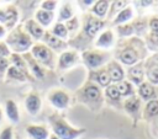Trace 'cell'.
I'll list each match as a JSON object with an SVG mask.
<instances>
[{"mask_svg": "<svg viewBox=\"0 0 158 139\" xmlns=\"http://www.w3.org/2000/svg\"><path fill=\"white\" fill-rule=\"evenodd\" d=\"M35 20H36L43 28H46V27H48V26L52 25V22H53V20H54V12L38 9V10H36V12H35Z\"/></svg>", "mask_w": 158, "mask_h": 139, "instance_id": "28", "label": "cell"}, {"mask_svg": "<svg viewBox=\"0 0 158 139\" xmlns=\"http://www.w3.org/2000/svg\"><path fill=\"white\" fill-rule=\"evenodd\" d=\"M106 70H107V74L111 79V82L112 84H117L122 80L126 79V71H125V68L123 65L117 62L116 59H111L106 65H105Z\"/></svg>", "mask_w": 158, "mask_h": 139, "instance_id": "16", "label": "cell"}, {"mask_svg": "<svg viewBox=\"0 0 158 139\" xmlns=\"http://www.w3.org/2000/svg\"><path fill=\"white\" fill-rule=\"evenodd\" d=\"M40 42L46 44L54 53H63L64 50L68 49V42L59 39L51 31H44V34H43V37H42V39Z\"/></svg>", "mask_w": 158, "mask_h": 139, "instance_id": "14", "label": "cell"}, {"mask_svg": "<svg viewBox=\"0 0 158 139\" xmlns=\"http://www.w3.org/2000/svg\"><path fill=\"white\" fill-rule=\"evenodd\" d=\"M116 42H117V39H116L115 31L112 28H105L94 39V46H95L96 49H101V50H107L109 52L110 49L115 48Z\"/></svg>", "mask_w": 158, "mask_h": 139, "instance_id": "9", "label": "cell"}, {"mask_svg": "<svg viewBox=\"0 0 158 139\" xmlns=\"http://www.w3.org/2000/svg\"><path fill=\"white\" fill-rule=\"evenodd\" d=\"M125 71H126V80H128L136 87L146 81V73H144L143 62H139L132 66H128Z\"/></svg>", "mask_w": 158, "mask_h": 139, "instance_id": "12", "label": "cell"}, {"mask_svg": "<svg viewBox=\"0 0 158 139\" xmlns=\"http://www.w3.org/2000/svg\"><path fill=\"white\" fill-rule=\"evenodd\" d=\"M26 64H27V68H28V73L31 76L36 77V79H43L44 75H46V71H44V68L42 65H40L35 59L31 55V53H25L22 54Z\"/></svg>", "mask_w": 158, "mask_h": 139, "instance_id": "20", "label": "cell"}, {"mask_svg": "<svg viewBox=\"0 0 158 139\" xmlns=\"http://www.w3.org/2000/svg\"><path fill=\"white\" fill-rule=\"evenodd\" d=\"M5 75H6L7 80H10V81H26V80H28L31 77L27 74H25L23 71H21L20 69H17V68H15L12 65L9 66V69H7Z\"/></svg>", "mask_w": 158, "mask_h": 139, "instance_id": "33", "label": "cell"}, {"mask_svg": "<svg viewBox=\"0 0 158 139\" xmlns=\"http://www.w3.org/2000/svg\"><path fill=\"white\" fill-rule=\"evenodd\" d=\"M78 60H79L78 52L75 49H67L59 54V57L57 59V68L59 70L70 69L72 66H74L77 64Z\"/></svg>", "mask_w": 158, "mask_h": 139, "instance_id": "15", "label": "cell"}, {"mask_svg": "<svg viewBox=\"0 0 158 139\" xmlns=\"http://www.w3.org/2000/svg\"><path fill=\"white\" fill-rule=\"evenodd\" d=\"M5 43L9 47L11 53H16V54H25L28 53L33 46V39L28 36V33L25 31L23 25H17L14 30H11L6 38H5Z\"/></svg>", "mask_w": 158, "mask_h": 139, "instance_id": "2", "label": "cell"}, {"mask_svg": "<svg viewBox=\"0 0 158 139\" xmlns=\"http://www.w3.org/2000/svg\"><path fill=\"white\" fill-rule=\"evenodd\" d=\"M9 60H10V65H12V66H15V68L20 69L21 71H23L25 74H27L28 76H31V75H30V73H28L27 64H26V62H25V59H23V57H22L21 54L11 53V55H10Z\"/></svg>", "mask_w": 158, "mask_h": 139, "instance_id": "34", "label": "cell"}, {"mask_svg": "<svg viewBox=\"0 0 158 139\" xmlns=\"http://www.w3.org/2000/svg\"><path fill=\"white\" fill-rule=\"evenodd\" d=\"M116 86H117V90H118V92H120V95H121V97L125 100V98H127V97H131V96H133V95H136V90H137V87L133 85V84H131L128 80H122V81H120V82H117V84H115Z\"/></svg>", "mask_w": 158, "mask_h": 139, "instance_id": "29", "label": "cell"}, {"mask_svg": "<svg viewBox=\"0 0 158 139\" xmlns=\"http://www.w3.org/2000/svg\"><path fill=\"white\" fill-rule=\"evenodd\" d=\"M78 98L89 108L99 109L105 101L104 90L95 82L88 80L78 91Z\"/></svg>", "mask_w": 158, "mask_h": 139, "instance_id": "3", "label": "cell"}, {"mask_svg": "<svg viewBox=\"0 0 158 139\" xmlns=\"http://www.w3.org/2000/svg\"><path fill=\"white\" fill-rule=\"evenodd\" d=\"M80 58L85 64V66L90 71H94L100 68H104L114 58V55L107 50L94 48V49H84L80 54Z\"/></svg>", "mask_w": 158, "mask_h": 139, "instance_id": "5", "label": "cell"}, {"mask_svg": "<svg viewBox=\"0 0 158 139\" xmlns=\"http://www.w3.org/2000/svg\"><path fill=\"white\" fill-rule=\"evenodd\" d=\"M135 18V9L132 5H127L123 10H121L111 21L112 26L116 27V26H120V25H125V23H128L131 22L132 20Z\"/></svg>", "mask_w": 158, "mask_h": 139, "instance_id": "23", "label": "cell"}, {"mask_svg": "<svg viewBox=\"0 0 158 139\" xmlns=\"http://www.w3.org/2000/svg\"><path fill=\"white\" fill-rule=\"evenodd\" d=\"M51 32H52V33H53L56 37H58L59 39L65 41V42H67L68 37H69L68 30H67L65 25H64V23H62V22H56V23L53 25V27H52Z\"/></svg>", "mask_w": 158, "mask_h": 139, "instance_id": "37", "label": "cell"}, {"mask_svg": "<svg viewBox=\"0 0 158 139\" xmlns=\"http://www.w3.org/2000/svg\"><path fill=\"white\" fill-rule=\"evenodd\" d=\"M17 21H19V11L15 5H7L5 7H0V23L4 25L9 32L17 26Z\"/></svg>", "mask_w": 158, "mask_h": 139, "instance_id": "10", "label": "cell"}, {"mask_svg": "<svg viewBox=\"0 0 158 139\" xmlns=\"http://www.w3.org/2000/svg\"><path fill=\"white\" fill-rule=\"evenodd\" d=\"M158 117V98L148 101L143 105L142 111V119L144 121H152Z\"/></svg>", "mask_w": 158, "mask_h": 139, "instance_id": "27", "label": "cell"}, {"mask_svg": "<svg viewBox=\"0 0 158 139\" xmlns=\"http://www.w3.org/2000/svg\"><path fill=\"white\" fill-rule=\"evenodd\" d=\"M57 6H58V1L56 0H44L41 2V9L46 11H51V12H54Z\"/></svg>", "mask_w": 158, "mask_h": 139, "instance_id": "39", "label": "cell"}, {"mask_svg": "<svg viewBox=\"0 0 158 139\" xmlns=\"http://www.w3.org/2000/svg\"><path fill=\"white\" fill-rule=\"evenodd\" d=\"M146 47L148 49V52L152 53H158V33L154 32H148L144 38H143Z\"/></svg>", "mask_w": 158, "mask_h": 139, "instance_id": "36", "label": "cell"}, {"mask_svg": "<svg viewBox=\"0 0 158 139\" xmlns=\"http://www.w3.org/2000/svg\"><path fill=\"white\" fill-rule=\"evenodd\" d=\"M146 81L158 86V53H151L143 60Z\"/></svg>", "mask_w": 158, "mask_h": 139, "instance_id": "11", "label": "cell"}, {"mask_svg": "<svg viewBox=\"0 0 158 139\" xmlns=\"http://www.w3.org/2000/svg\"><path fill=\"white\" fill-rule=\"evenodd\" d=\"M64 25H65V27H67L69 34H77V32H78V30H79V26H80V22H79L78 16L75 15V16H73L70 20H68Z\"/></svg>", "mask_w": 158, "mask_h": 139, "instance_id": "38", "label": "cell"}, {"mask_svg": "<svg viewBox=\"0 0 158 139\" xmlns=\"http://www.w3.org/2000/svg\"><path fill=\"white\" fill-rule=\"evenodd\" d=\"M30 53L33 57V59L43 68H49V69L57 68L58 58H56V53L42 42H35Z\"/></svg>", "mask_w": 158, "mask_h": 139, "instance_id": "6", "label": "cell"}, {"mask_svg": "<svg viewBox=\"0 0 158 139\" xmlns=\"http://www.w3.org/2000/svg\"><path fill=\"white\" fill-rule=\"evenodd\" d=\"M23 28H25V31L28 33V36L33 39V42H35V41H36V42H40V41L42 39L43 34H44V31H46L35 18H28V20H26L25 23H23Z\"/></svg>", "mask_w": 158, "mask_h": 139, "instance_id": "19", "label": "cell"}, {"mask_svg": "<svg viewBox=\"0 0 158 139\" xmlns=\"http://www.w3.org/2000/svg\"><path fill=\"white\" fill-rule=\"evenodd\" d=\"M25 107H26V111L31 116H36L42 107V100L40 95L35 91L30 92L25 98Z\"/></svg>", "mask_w": 158, "mask_h": 139, "instance_id": "22", "label": "cell"}, {"mask_svg": "<svg viewBox=\"0 0 158 139\" xmlns=\"http://www.w3.org/2000/svg\"><path fill=\"white\" fill-rule=\"evenodd\" d=\"M131 23L135 30V36L139 38H144V36L148 33V17L147 16L135 17L131 21Z\"/></svg>", "mask_w": 158, "mask_h": 139, "instance_id": "26", "label": "cell"}, {"mask_svg": "<svg viewBox=\"0 0 158 139\" xmlns=\"http://www.w3.org/2000/svg\"><path fill=\"white\" fill-rule=\"evenodd\" d=\"M143 102L142 100L136 95L127 97L122 102V109L127 113L128 117L133 121V123H137L139 119H142V111H143Z\"/></svg>", "mask_w": 158, "mask_h": 139, "instance_id": "8", "label": "cell"}, {"mask_svg": "<svg viewBox=\"0 0 158 139\" xmlns=\"http://www.w3.org/2000/svg\"><path fill=\"white\" fill-rule=\"evenodd\" d=\"M148 57V49L143 38L139 37H131L117 39L115 46V54L114 59L120 62L126 68L132 66L139 62H143Z\"/></svg>", "mask_w": 158, "mask_h": 139, "instance_id": "1", "label": "cell"}, {"mask_svg": "<svg viewBox=\"0 0 158 139\" xmlns=\"http://www.w3.org/2000/svg\"><path fill=\"white\" fill-rule=\"evenodd\" d=\"M10 55H11V52H10L9 47L6 46L5 42L0 41V59H7V58H10Z\"/></svg>", "mask_w": 158, "mask_h": 139, "instance_id": "41", "label": "cell"}, {"mask_svg": "<svg viewBox=\"0 0 158 139\" xmlns=\"http://www.w3.org/2000/svg\"><path fill=\"white\" fill-rule=\"evenodd\" d=\"M104 98L106 100V102L110 106H112L115 108H118V107L122 108L123 98L121 97V95L117 90V86L115 84H111V85H109L107 87L104 89Z\"/></svg>", "mask_w": 158, "mask_h": 139, "instance_id": "18", "label": "cell"}, {"mask_svg": "<svg viewBox=\"0 0 158 139\" xmlns=\"http://www.w3.org/2000/svg\"><path fill=\"white\" fill-rule=\"evenodd\" d=\"M89 81H93L95 82L96 85H99L102 90L105 87H107L109 85H111V79L107 74V70L106 68H100L98 70H94V71H90V76H89Z\"/></svg>", "mask_w": 158, "mask_h": 139, "instance_id": "21", "label": "cell"}, {"mask_svg": "<svg viewBox=\"0 0 158 139\" xmlns=\"http://www.w3.org/2000/svg\"><path fill=\"white\" fill-rule=\"evenodd\" d=\"M148 32L158 33V16L157 15L148 17Z\"/></svg>", "mask_w": 158, "mask_h": 139, "instance_id": "40", "label": "cell"}, {"mask_svg": "<svg viewBox=\"0 0 158 139\" xmlns=\"http://www.w3.org/2000/svg\"><path fill=\"white\" fill-rule=\"evenodd\" d=\"M9 66H10V60H9V58H7V59H0V77H2V76L6 74Z\"/></svg>", "mask_w": 158, "mask_h": 139, "instance_id": "43", "label": "cell"}, {"mask_svg": "<svg viewBox=\"0 0 158 139\" xmlns=\"http://www.w3.org/2000/svg\"><path fill=\"white\" fill-rule=\"evenodd\" d=\"M138 4H141V6H144L146 7V6H149L148 4H154V2L153 1H139Z\"/></svg>", "mask_w": 158, "mask_h": 139, "instance_id": "45", "label": "cell"}, {"mask_svg": "<svg viewBox=\"0 0 158 139\" xmlns=\"http://www.w3.org/2000/svg\"><path fill=\"white\" fill-rule=\"evenodd\" d=\"M5 112H6L7 118L12 123H19V121H20V112H19L17 103L14 100H6L5 101Z\"/></svg>", "mask_w": 158, "mask_h": 139, "instance_id": "30", "label": "cell"}, {"mask_svg": "<svg viewBox=\"0 0 158 139\" xmlns=\"http://www.w3.org/2000/svg\"><path fill=\"white\" fill-rule=\"evenodd\" d=\"M12 132L14 130H12V127L11 125L5 127L1 130V133H0V139H12V137H14V133Z\"/></svg>", "mask_w": 158, "mask_h": 139, "instance_id": "42", "label": "cell"}, {"mask_svg": "<svg viewBox=\"0 0 158 139\" xmlns=\"http://www.w3.org/2000/svg\"><path fill=\"white\" fill-rule=\"evenodd\" d=\"M115 34L118 37V39H123V38H131L135 36V30L131 22L125 23V25H120L115 27Z\"/></svg>", "mask_w": 158, "mask_h": 139, "instance_id": "32", "label": "cell"}, {"mask_svg": "<svg viewBox=\"0 0 158 139\" xmlns=\"http://www.w3.org/2000/svg\"><path fill=\"white\" fill-rule=\"evenodd\" d=\"M136 93L142 100V102L146 103L148 101L158 98V86H156V85H153L148 81H144L139 86H137Z\"/></svg>", "mask_w": 158, "mask_h": 139, "instance_id": "17", "label": "cell"}, {"mask_svg": "<svg viewBox=\"0 0 158 139\" xmlns=\"http://www.w3.org/2000/svg\"><path fill=\"white\" fill-rule=\"evenodd\" d=\"M48 121L53 132L52 134H54L59 139H77L85 132L84 128L73 127L59 114H52Z\"/></svg>", "mask_w": 158, "mask_h": 139, "instance_id": "4", "label": "cell"}, {"mask_svg": "<svg viewBox=\"0 0 158 139\" xmlns=\"http://www.w3.org/2000/svg\"><path fill=\"white\" fill-rule=\"evenodd\" d=\"M73 16H75L74 14V9L72 2H63L59 6V11H58V21L57 22H67L68 20H70Z\"/></svg>", "mask_w": 158, "mask_h": 139, "instance_id": "31", "label": "cell"}, {"mask_svg": "<svg viewBox=\"0 0 158 139\" xmlns=\"http://www.w3.org/2000/svg\"><path fill=\"white\" fill-rule=\"evenodd\" d=\"M130 2L128 1H121V0H115V1H111L110 4V9H109V12H107V20L109 21H112V18L121 11L123 10ZM106 20V21H107Z\"/></svg>", "mask_w": 158, "mask_h": 139, "instance_id": "35", "label": "cell"}, {"mask_svg": "<svg viewBox=\"0 0 158 139\" xmlns=\"http://www.w3.org/2000/svg\"><path fill=\"white\" fill-rule=\"evenodd\" d=\"M48 101L52 103V106H54L58 109H64L68 107L69 102H70V96L67 91L62 90V89H53L48 92Z\"/></svg>", "mask_w": 158, "mask_h": 139, "instance_id": "13", "label": "cell"}, {"mask_svg": "<svg viewBox=\"0 0 158 139\" xmlns=\"http://www.w3.org/2000/svg\"><path fill=\"white\" fill-rule=\"evenodd\" d=\"M6 36H7V30L5 28L4 25L0 23V41H1V39H5Z\"/></svg>", "mask_w": 158, "mask_h": 139, "instance_id": "44", "label": "cell"}, {"mask_svg": "<svg viewBox=\"0 0 158 139\" xmlns=\"http://www.w3.org/2000/svg\"><path fill=\"white\" fill-rule=\"evenodd\" d=\"M48 139H59V138H58V137H56V135H54V134H51V135H49V138H48Z\"/></svg>", "mask_w": 158, "mask_h": 139, "instance_id": "46", "label": "cell"}, {"mask_svg": "<svg viewBox=\"0 0 158 139\" xmlns=\"http://www.w3.org/2000/svg\"><path fill=\"white\" fill-rule=\"evenodd\" d=\"M110 4H111V1H109V0H98V1H94V4L90 7V14L94 15L95 17L100 18V20H105L107 17Z\"/></svg>", "mask_w": 158, "mask_h": 139, "instance_id": "24", "label": "cell"}, {"mask_svg": "<svg viewBox=\"0 0 158 139\" xmlns=\"http://www.w3.org/2000/svg\"><path fill=\"white\" fill-rule=\"evenodd\" d=\"M2 121V111H1V108H0V122Z\"/></svg>", "mask_w": 158, "mask_h": 139, "instance_id": "47", "label": "cell"}, {"mask_svg": "<svg viewBox=\"0 0 158 139\" xmlns=\"http://www.w3.org/2000/svg\"><path fill=\"white\" fill-rule=\"evenodd\" d=\"M106 23H107L106 20H100V18L95 17L91 14H86L83 18L80 36H84L88 41L89 39H95L98 37V34L105 30Z\"/></svg>", "mask_w": 158, "mask_h": 139, "instance_id": "7", "label": "cell"}, {"mask_svg": "<svg viewBox=\"0 0 158 139\" xmlns=\"http://www.w3.org/2000/svg\"><path fill=\"white\" fill-rule=\"evenodd\" d=\"M25 130L30 139H48L51 135L48 129L41 124H28L26 125Z\"/></svg>", "mask_w": 158, "mask_h": 139, "instance_id": "25", "label": "cell"}]
</instances>
